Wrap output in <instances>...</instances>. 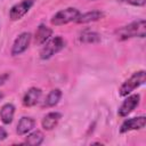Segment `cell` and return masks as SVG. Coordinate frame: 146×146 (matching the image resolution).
Instances as JSON below:
<instances>
[{
	"instance_id": "obj_9",
	"label": "cell",
	"mask_w": 146,
	"mask_h": 146,
	"mask_svg": "<svg viewBox=\"0 0 146 146\" xmlns=\"http://www.w3.org/2000/svg\"><path fill=\"white\" fill-rule=\"evenodd\" d=\"M41 95H42L41 89H39L36 87L30 88L26 91V94L24 95V97H23V104H24V106L31 107V106L36 105L39 103V100H40Z\"/></svg>"
},
{
	"instance_id": "obj_19",
	"label": "cell",
	"mask_w": 146,
	"mask_h": 146,
	"mask_svg": "<svg viewBox=\"0 0 146 146\" xmlns=\"http://www.w3.org/2000/svg\"><path fill=\"white\" fill-rule=\"evenodd\" d=\"M8 79H9V73H2V74H0V86H2Z\"/></svg>"
},
{
	"instance_id": "obj_2",
	"label": "cell",
	"mask_w": 146,
	"mask_h": 146,
	"mask_svg": "<svg viewBox=\"0 0 146 146\" xmlns=\"http://www.w3.org/2000/svg\"><path fill=\"white\" fill-rule=\"evenodd\" d=\"M145 80H146V72L144 70L138 71V72H135L128 80H125L122 83V86L119 89V95L122 96V97L128 96L136 88L143 86L145 83Z\"/></svg>"
},
{
	"instance_id": "obj_7",
	"label": "cell",
	"mask_w": 146,
	"mask_h": 146,
	"mask_svg": "<svg viewBox=\"0 0 146 146\" xmlns=\"http://www.w3.org/2000/svg\"><path fill=\"white\" fill-rule=\"evenodd\" d=\"M140 100V96L138 94H133L128 96L123 103L121 104V106L119 107V115L120 116H127L128 114H130L139 104Z\"/></svg>"
},
{
	"instance_id": "obj_15",
	"label": "cell",
	"mask_w": 146,
	"mask_h": 146,
	"mask_svg": "<svg viewBox=\"0 0 146 146\" xmlns=\"http://www.w3.org/2000/svg\"><path fill=\"white\" fill-rule=\"evenodd\" d=\"M60 97H62V91L59 89H52L47 95V97L44 99L43 106H46V107H52V106L57 105L58 102L60 100Z\"/></svg>"
},
{
	"instance_id": "obj_11",
	"label": "cell",
	"mask_w": 146,
	"mask_h": 146,
	"mask_svg": "<svg viewBox=\"0 0 146 146\" xmlns=\"http://www.w3.org/2000/svg\"><path fill=\"white\" fill-rule=\"evenodd\" d=\"M104 17V13L100 10H92V11H88L84 14H80L78 16V18L75 19V22L78 24H86V23H90V22H95L98 21L100 18Z\"/></svg>"
},
{
	"instance_id": "obj_20",
	"label": "cell",
	"mask_w": 146,
	"mask_h": 146,
	"mask_svg": "<svg viewBox=\"0 0 146 146\" xmlns=\"http://www.w3.org/2000/svg\"><path fill=\"white\" fill-rule=\"evenodd\" d=\"M6 138H7V131L2 127H0V140H5Z\"/></svg>"
},
{
	"instance_id": "obj_17",
	"label": "cell",
	"mask_w": 146,
	"mask_h": 146,
	"mask_svg": "<svg viewBox=\"0 0 146 146\" xmlns=\"http://www.w3.org/2000/svg\"><path fill=\"white\" fill-rule=\"evenodd\" d=\"M42 141H43V133L39 130L31 132L25 138V144H29V145H32V146H38Z\"/></svg>"
},
{
	"instance_id": "obj_14",
	"label": "cell",
	"mask_w": 146,
	"mask_h": 146,
	"mask_svg": "<svg viewBox=\"0 0 146 146\" xmlns=\"http://www.w3.org/2000/svg\"><path fill=\"white\" fill-rule=\"evenodd\" d=\"M14 114H15V107L13 104L8 103L5 104L1 108H0V119L5 124H9L11 123L13 119H14Z\"/></svg>"
},
{
	"instance_id": "obj_1",
	"label": "cell",
	"mask_w": 146,
	"mask_h": 146,
	"mask_svg": "<svg viewBox=\"0 0 146 146\" xmlns=\"http://www.w3.org/2000/svg\"><path fill=\"white\" fill-rule=\"evenodd\" d=\"M117 40H128L131 38H145L146 35V22L145 19L132 22L125 26H122L115 31Z\"/></svg>"
},
{
	"instance_id": "obj_18",
	"label": "cell",
	"mask_w": 146,
	"mask_h": 146,
	"mask_svg": "<svg viewBox=\"0 0 146 146\" xmlns=\"http://www.w3.org/2000/svg\"><path fill=\"white\" fill-rule=\"evenodd\" d=\"M120 2H124V3H129L132 6H138V7H143L146 3V0H119Z\"/></svg>"
},
{
	"instance_id": "obj_3",
	"label": "cell",
	"mask_w": 146,
	"mask_h": 146,
	"mask_svg": "<svg viewBox=\"0 0 146 146\" xmlns=\"http://www.w3.org/2000/svg\"><path fill=\"white\" fill-rule=\"evenodd\" d=\"M65 44H66L65 40L59 35L49 39L46 43L42 44V48L40 50V58L48 59V58L52 57L55 54L59 52L65 47Z\"/></svg>"
},
{
	"instance_id": "obj_21",
	"label": "cell",
	"mask_w": 146,
	"mask_h": 146,
	"mask_svg": "<svg viewBox=\"0 0 146 146\" xmlns=\"http://www.w3.org/2000/svg\"><path fill=\"white\" fill-rule=\"evenodd\" d=\"M2 98H3V94H2V92H0V100H1Z\"/></svg>"
},
{
	"instance_id": "obj_6",
	"label": "cell",
	"mask_w": 146,
	"mask_h": 146,
	"mask_svg": "<svg viewBox=\"0 0 146 146\" xmlns=\"http://www.w3.org/2000/svg\"><path fill=\"white\" fill-rule=\"evenodd\" d=\"M31 39H32V35L30 32L21 33L14 41V44L11 47V55L17 56V55H21L22 52H24L29 48Z\"/></svg>"
},
{
	"instance_id": "obj_13",
	"label": "cell",
	"mask_w": 146,
	"mask_h": 146,
	"mask_svg": "<svg viewBox=\"0 0 146 146\" xmlns=\"http://www.w3.org/2000/svg\"><path fill=\"white\" fill-rule=\"evenodd\" d=\"M34 127H35V121L32 117H30V116H23L19 120L18 124H17L16 132L18 135L23 136V135H26L27 132H30Z\"/></svg>"
},
{
	"instance_id": "obj_5",
	"label": "cell",
	"mask_w": 146,
	"mask_h": 146,
	"mask_svg": "<svg viewBox=\"0 0 146 146\" xmlns=\"http://www.w3.org/2000/svg\"><path fill=\"white\" fill-rule=\"evenodd\" d=\"M35 0H22L21 2L14 5L9 10V17L11 21H18L21 19L33 6Z\"/></svg>"
},
{
	"instance_id": "obj_4",
	"label": "cell",
	"mask_w": 146,
	"mask_h": 146,
	"mask_svg": "<svg viewBox=\"0 0 146 146\" xmlns=\"http://www.w3.org/2000/svg\"><path fill=\"white\" fill-rule=\"evenodd\" d=\"M81 13L73 7H68L66 9L59 10L58 13H56L52 18H51V24L55 26H60L64 24H67L70 22H75V19L78 18V16Z\"/></svg>"
},
{
	"instance_id": "obj_8",
	"label": "cell",
	"mask_w": 146,
	"mask_h": 146,
	"mask_svg": "<svg viewBox=\"0 0 146 146\" xmlns=\"http://www.w3.org/2000/svg\"><path fill=\"white\" fill-rule=\"evenodd\" d=\"M145 122H146V117L144 115L128 119L121 124L120 132L124 133V132H128V131H131V130H140L145 127Z\"/></svg>"
},
{
	"instance_id": "obj_16",
	"label": "cell",
	"mask_w": 146,
	"mask_h": 146,
	"mask_svg": "<svg viewBox=\"0 0 146 146\" xmlns=\"http://www.w3.org/2000/svg\"><path fill=\"white\" fill-rule=\"evenodd\" d=\"M80 40L82 42H87V43H96V42H99L100 41V35L94 31H90V30H86L81 33V36H80Z\"/></svg>"
},
{
	"instance_id": "obj_10",
	"label": "cell",
	"mask_w": 146,
	"mask_h": 146,
	"mask_svg": "<svg viewBox=\"0 0 146 146\" xmlns=\"http://www.w3.org/2000/svg\"><path fill=\"white\" fill-rule=\"evenodd\" d=\"M51 34H52V30L50 27L46 26L44 24L39 25L36 31H35V34H34V42H35V44L42 46L43 43H46L50 39Z\"/></svg>"
},
{
	"instance_id": "obj_12",
	"label": "cell",
	"mask_w": 146,
	"mask_h": 146,
	"mask_svg": "<svg viewBox=\"0 0 146 146\" xmlns=\"http://www.w3.org/2000/svg\"><path fill=\"white\" fill-rule=\"evenodd\" d=\"M60 117H62V115L58 112H50V113H48L47 115H44V117L41 121L42 128L44 130H51V129H54L57 125V123L59 122Z\"/></svg>"
}]
</instances>
